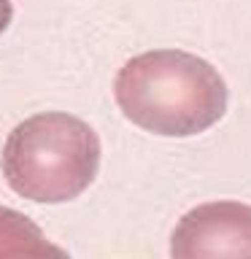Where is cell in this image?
Listing matches in <instances>:
<instances>
[{
	"label": "cell",
	"instance_id": "obj_1",
	"mask_svg": "<svg viewBox=\"0 0 251 259\" xmlns=\"http://www.w3.org/2000/svg\"><path fill=\"white\" fill-rule=\"evenodd\" d=\"M113 97L133 124L168 138L200 135L227 111V84L216 68L178 49L127 60L113 81Z\"/></svg>",
	"mask_w": 251,
	"mask_h": 259
},
{
	"label": "cell",
	"instance_id": "obj_2",
	"mask_svg": "<svg viewBox=\"0 0 251 259\" xmlns=\"http://www.w3.org/2000/svg\"><path fill=\"white\" fill-rule=\"evenodd\" d=\"M100 167V138L70 113H38L24 119L0 154V170L24 200L54 205L76 200Z\"/></svg>",
	"mask_w": 251,
	"mask_h": 259
},
{
	"label": "cell",
	"instance_id": "obj_3",
	"mask_svg": "<svg viewBox=\"0 0 251 259\" xmlns=\"http://www.w3.org/2000/svg\"><path fill=\"white\" fill-rule=\"evenodd\" d=\"M170 259H251V205L219 200L192 208L170 235Z\"/></svg>",
	"mask_w": 251,
	"mask_h": 259
},
{
	"label": "cell",
	"instance_id": "obj_4",
	"mask_svg": "<svg viewBox=\"0 0 251 259\" xmlns=\"http://www.w3.org/2000/svg\"><path fill=\"white\" fill-rule=\"evenodd\" d=\"M0 259H70L19 210L0 205Z\"/></svg>",
	"mask_w": 251,
	"mask_h": 259
},
{
	"label": "cell",
	"instance_id": "obj_5",
	"mask_svg": "<svg viewBox=\"0 0 251 259\" xmlns=\"http://www.w3.org/2000/svg\"><path fill=\"white\" fill-rule=\"evenodd\" d=\"M14 19V6H11V0H0V35L6 32V27L11 24Z\"/></svg>",
	"mask_w": 251,
	"mask_h": 259
}]
</instances>
